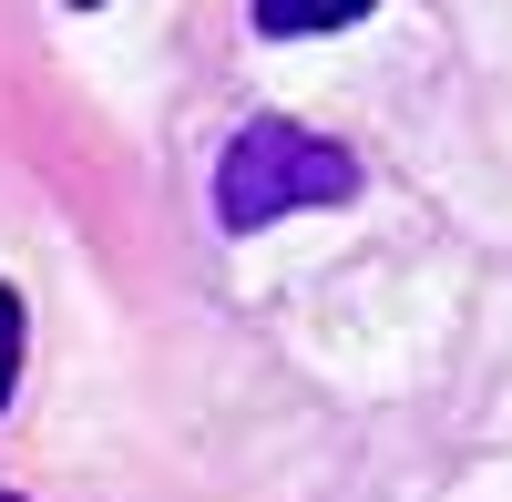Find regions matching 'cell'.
<instances>
[{
	"instance_id": "cell-1",
	"label": "cell",
	"mask_w": 512,
	"mask_h": 502,
	"mask_svg": "<svg viewBox=\"0 0 512 502\" xmlns=\"http://www.w3.org/2000/svg\"><path fill=\"white\" fill-rule=\"evenodd\" d=\"M349 185H359V164H349V144H328V134H308V123H246V134L226 144V164H216V216L236 226V236H256V226H277V216H318V205H349Z\"/></svg>"
},
{
	"instance_id": "cell-2",
	"label": "cell",
	"mask_w": 512,
	"mask_h": 502,
	"mask_svg": "<svg viewBox=\"0 0 512 502\" xmlns=\"http://www.w3.org/2000/svg\"><path fill=\"white\" fill-rule=\"evenodd\" d=\"M369 0H256V31L267 41H318V31H349Z\"/></svg>"
},
{
	"instance_id": "cell-3",
	"label": "cell",
	"mask_w": 512,
	"mask_h": 502,
	"mask_svg": "<svg viewBox=\"0 0 512 502\" xmlns=\"http://www.w3.org/2000/svg\"><path fill=\"white\" fill-rule=\"evenodd\" d=\"M11 359H21V308L0 298V400H11Z\"/></svg>"
}]
</instances>
